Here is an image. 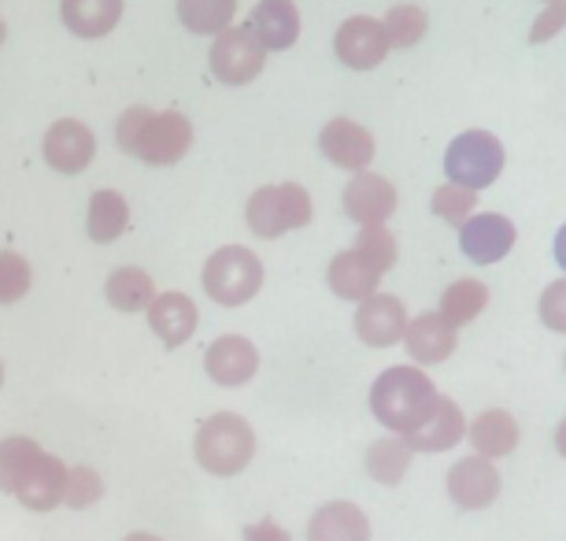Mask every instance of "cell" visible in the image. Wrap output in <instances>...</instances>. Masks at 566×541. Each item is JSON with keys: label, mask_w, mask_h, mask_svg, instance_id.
Segmentation results:
<instances>
[{"label": "cell", "mask_w": 566, "mask_h": 541, "mask_svg": "<svg viewBox=\"0 0 566 541\" xmlns=\"http://www.w3.org/2000/svg\"><path fill=\"white\" fill-rule=\"evenodd\" d=\"M489 308V290L478 279H459V282H452L448 290L441 293V308L437 312L444 315L448 323L455 326H463V323H474L478 315H482Z\"/></svg>", "instance_id": "f546056e"}, {"label": "cell", "mask_w": 566, "mask_h": 541, "mask_svg": "<svg viewBox=\"0 0 566 541\" xmlns=\"http://www.w3.org/2000/svg\"><path fill=\"white\" fill-rule=\"evenodd\" d=\"M437 386L422 367H389L370 386V412L389 434L408 438L419 430L437 405Z\"/></svg>", "instance_id": "7a4b0ae2"}, {"label": "cell", "mask_w": 566, "mask_h": 541, "mask_svg": "<svg viewBox=\"0 0 566 541\" xmlns=\"http://www.w3.org/2000/svg\"><path fill=\"white\" fill-rule=\"evenodd\" d=\"M197 323H200V312L189 293L167 290V293H156V301L148 304V326H153V334L167 348L186 345L189 337L197 334Z\"/></svg>", "instance_id": "e0dca14e"}, {"label": "cell", "mask_w": 566, "mask_h": 541, "mask_svg": "<svg viewBox=\"0 0 566 541\" xmlns=\"http://www.w3.org/2000/svg\"><path fill=\"white\" fill-rule=\"evenodd\" d=\"M381 30H386L389 49H415L430 30V15L419 4H392L381 19Z\"/></svg>", "instance_id": "4dcf8cb0"}, {"label": "cell", "mask_w": 566, "mask_h": 541, "mask_svg": "<svg viewBox=\"0 0 566 541\" xmlns=\"http://www.w3.org/2000/svg\"><path fill=\"white\" fill-rule=\"evenodd\" d=\"M123 541H164V538H156V534H145V530H137V534H126Z\"/></svg>", "instance_id": "60d3db41"}, {"label": "cell", "mask_w": 566, "mask_h": 541, "mask_svg": "<svg viewBox=\"0 0 566 541\" xmlns=\"http://www.w3.org/2000/svg\"><path fill=\"white\" fill-rule=\"evenodd\" d=\"M244 541H293L290 530L277 527L274 519H260V523L244 527Z\"/></svg>", "instance_id": "74e56055"}, {"label": "cell", "mask_w": 566, "mask_h": 541, "mask_svg": "<svg viewBox=\"0 0 566 541\" xmlns=\"http://www.w3.org/2000/svg\"><path fill=\"white\" fill-rule=\"evenodd\" d=\"M205 371L219 386H244L260 371V348H255L244 334H222L208 345Z\"/></svg>", "instance_id": "9a60e30c"}, {"label": "cell", "mask_w": 566, "mask_h": 541, "mask_svg": "<svg viewBox=\"0 0 566 541\" xmlns=\"http://www.w3.org/2000/svg\"><path fill=\"white\" fill-rule=\"evenodd\" d=\"M104 497V482L93 468H67V486H63V504L90 508Z\"/></svg>", "instance_id": "e575fe53"}, {"label": "cell", "mask_w": 566, "mask_h": 541, "mask_svg": "<svg viewBox=\"0 0 566 541\" xmlns=\"http://www.w3.org/2000/svg\"><path fill=\"white\" fill-rule=\"evenodd\" d=\"M115 142L126 156H137L148 167H170L186 160L193 148V126L181 112H153V108H126L115 123Z\"/></svg>", "instance_id": "6da1fadb"}, {"label": "cell", "mask_w": 566, "mask_h": 541, "mask_svg": "<svg viewBox=\"0 0 566 541\" xmlns=\"http://www.w3.org/2000/svg\"><path fill=\"white\" fill-rule=\"evenodd\" d=\"M537 312H541V323L548 326V331L566 334V279H555V282L544 285Z\"/></svg>", "instance_id": "d590c367"}, {"label": "cell", "mask_w": 566, "mask_h": 541, "mask_svg": "<svg viewBox=\"0 0 566 541\" xmlns=\"http://www.w3.org/2000/svg\"><path fill=\"white\" fill-rule=\"evenodd\" d=\"M30 263L12 249H0V304H15L30 293Z\"/></svg>", "instance_id": "836d02e7"}, {"label": "cell", "mask_w": 566, "mask_h": 541, "mask_svg": "<svg viewBox=\"0 0 566 541\" xmlns=\"http://www.w3.org/2000/svg\"><path fill=\"white\" fill-rule=\"evenodd\" d=\"M541 4H552V0H541Z\"/></svg>", "instance_id": "ee69618b"}, {"label": "cell", "mask_w": 566, "mask_h": 541, "mask_svg": "<svg viewBox=\"0 0 566 541\" xmlns=\"http://www.w3.org/2000/svg\"><path fill=\"white\" fill-rule=\"evenodd\" d=\"M307 541H370V519L359 504L329 501L307 519Z\"/></svg>", "instance_id": "ffe728a7"}, {"label": "cell", "mask_w": 566, "mask_h": 541, "mask_svg": "<svg viewBox=\"0 0 566 541\" xmlns=\"http://www.w3.org/2000/svg\"><path fill=\"white\" fill-rule=\"evenodd\" d=\"M0 386H4V364H0Z\"/></svg>", "instance_id": "7bdbcfd3"}, {"label": "cell", "mask_w": 566, "mask_h": 541, "mask_svg": "<svg viewBox=\"0 0 566 541\" xmlns=\"http://www.w3.org/2000/svg\"><path fill=\"white\" fill-rule=\"evenodd\" d=\"M507 156L496 134L489 131H467L459 134L444 153V175L448 183L463 186V189H489L504 171Z\"/></svg>", "instance_id": "8992f818"}, {"label": "cell", "mask_w": 566, "mask_h": 541, "mask_svg": "<svg viewBox=\"0 0 566 541\" xmlns=\"http://www.w3.org/2000/svg\"><path fill=\"white\" fill-rule=\"evenodd\" d=\"M233 12H238V0H178L181 27L200 38H219L222 30H230Z\"/></svg>", "instance_id": "83f0119b"}, {"label": "cell", "mask_w": 566, "mask_h": 541, "mask_svg": "<svg viewBox=\"0 0 566 541\" xmlns=\"http://www.w3.org/2000/svg\"><path fill=\"white\" fill-rule=\"evenodd\" d=\"M4 38H8V30H4V23H0V45H4Z\"/></svg>", "instance_id": "b9f144b4"}, {"label": "cell", "mask_w": 566, "mask_h": 541, "mask_svg": "<svg viewBox=\"0 0 566 541\" xmlns=\"http://www.w3.org/2000/svg\"><path fill=\"white\" fill-rule=\"evenodd\" d=\"M63 486H67V464L52 452H41V460L27 475V482L19 486L15 497L30 512H52L56 504H63Z\"/></svg>", "instance_id": "7402d4cb"}, {"label": "cell", "mask_w": 566, "mask_h": 541, "mask_svg": "<svg viewBox=\"0 0 566 541\" xmlns=\"http://www.w3.org/2000/svg\"><path fill=\"white\" fill-rule=\"evenodd\" d=\"M318 148H323V156L329 164L345 167V171H367L374 153H378V145H374V134L367 126H359L356 119H348V115H337V119H329L323 126V134H318Z\"/></svg>", "instance_id": "5bb4252c"}, {"label": "cell", "mask_w": 566, "mask_h": 541, "mask_svg": "<svg viewBox=\"0 0 566 541\" xmlns=\"http://www.w3.org/2000/svg\"><path fill=\"white\" fill-rule=\"evenodd\" d=\"M60 15L74 38H108L123 19V0H63Z\"/></svg>", "instance_id": "cb8c5ba5"}, {"label": "cell", "mask_w": 566, "mask_h": 541, "mask_svg": "<svg viewBox=\"0 0 566 541\" xmlns=\"http://www.w3.org/2000/svg\"><path fill=\"white\" fill-rule=\"evenodd\" d=\"M249 30L260 38V45L266 52L293 49L296 38H301V8L293 0H260L252 8Z\"/></svg>", "instance_id": "ac0fdd59"}, {"label": "cell", "mask_w": 566, "mask_h": 541, "mask_svg": "<svg viewBox=\"0 0 566 541\" xmlns=\"http://www.w3.org/2000/svg\"><path fill=\"white\" fill-rule=\"evenodd\" d=\"M408 308H403L400 296L392 293H374L367 301H359L356 308V334L363 345L370 348H389L403 342V331H408Z\"/></svg>", "instance_id": "30bf717a"}, {"label": "cell", "mask_w": 566, "mask_h": 541, "mask_svg": "<svg viewBox=\"0 0 566 541\" xmlns=\"http://www.w3.org/2000/svg\"><path fill=\"white\" fill-rule=\"evenodd\" d=\"M326 282H329V290L340 296V301H356L359 304V301H367V296L378 293L381 274L374 271L356 249H345V252H337V257L329 260Z\"/></svg>", "instance_id": "603a6c76"}, {"label": "cell", "mask_w": 566, "mask_h": 541, "mask_svg": "<svg viewBox=\"0 0 566 541\" xmlns=\"http://www.w3.org/2000/svg\"><path fill=\"white\" fill-rule=\"evenodd\" d=\"M463 438H467L463 408H459L452 397H437L430 419H426L419 430H411L403 441L411 445V452H448Z\"/></svg>", "instance_id": "d6986e66"}, {"label": "cell", "mask_w": 566, "mask_h": 541, "mask_svg": "<svg viewBox=\"0 0 566 541\" xmlns=\"http://www.w3.org/2000/svg\"><path fill=\"white\" fill-rule=\"evenodd\" d=\"M41 445L34 438H4L0 441V490L4 493H19V486L27 482V475L34 471V464L41 460Z\"/></svg>", "instance_id": "f1b7e54d"}, {"label": "cell", "mask_w": 566, "mask_h": 541, "mask_svg": "<svg viewBox=\"0 0 566 541\" xmlns=\"http://www.w3.org/2000/svg\"><path fill=\"white\" fill-rule=\"evenodd\" d=\"M563 27H566V0H552V4H544V12L533 19L530 45H544V41H552Z\"/></svg>", "instance_id": "8d00e7d4"}, {"label": "cell", "mask_w": 566, "mask_h": 541, "mask_svg": "<svg viewBox=\"0 0 566 541\" xmlns=\"http://www.w3.org/2000/svg\"><path fill=\"white\" fill-rule=\"evenodd\" d=\"M104 296H108L112 308H119L126 315L148 312V304L156 301V282H153V274L142 268H119L104 282Z\"/></svg>", "instance_id": "4316f807"}, {"label": "cell", "mask_w": 566, "mask_h": 541, "mask_svg": "<svg viewBox=\"0 0 566 541\" xmlns=\"http://www.w3.org/2000/svg\"><path fill=\"white\" fill-rule=\"evenodd\" d=\"M448 497L455 501V508H463V512H482L500 497V471L493 460H485V456H463V460H455L452 468H448Z\"/></svg>", "instance_id": "ba28073f"}, {"label": "cell", "mask_w": 566, "mask_h": 541, "mask_svg": "<svg viewBox=\"0 0 566 541\" xmlns=\"http://www.w3.org/2000/svg\"><path fill=\"white\" fill-rule=\"evenodd\" d=\"M555 263L566 271V222L559 227V235H555Z\"/></svg>", "instance_id": "f35d334b"}, {"label": "cell", "mask_w": 566, "mask_h": 541, "mask_svg": "<svg viewBox=\"0 0 566 541\" xmlns=\"http://www.w3.org/2000/svg\"><path fill=\"white\" fill-rule=\"evenodd\" d=\"M193 452H197V464L208 475L230 479V475H241L252 464L255 430L249 427V419L238 416V412H219V416L200 423Z\"/></svg>", "instance_id": "3957f363"}, {"label": "cell", "mask_w": 566, "mask_h": 541, "mask_svg": "<svg viewBox=\"0 0 566 541\" xmlns=\"http://www.w3.org/2000/svg\"><path fill=\"white\" fill-rule=\"evenodd\" d=\"M467 438L474 445V456L500 460V456H511L518 449L522 430H518L515 416H507L504 408H489L474 423H467Z\"/></svg>", "instance_id": "44dd1931"}, {"label": "cell", "mask_w": 566, "mask_h": 541, "mask_svg": "<svg viewBox=\"0 0 566 541\" xmlns=\"http://www.w3.org/2000/svg\"><path fill=\"white\" fill-rule=\"evenodd\" d=\"M433 216L444 219L448 227H463L470 216H478V194L474 189H463L455 183H444L433 189V200H430Z\"/></svg>", "instance_id": "1f68e13d"}, {"label": "cell", "mask_w": 566, "mask_h": 541, "mask_svg": "<svg viewBox=\"0 0 566 541\" xmlns=\"http://www.w3.org/2000/svg\"><path fill=\"white\" fill-rule=\"evenodd\" d=\"M244 219L255 238H282L290 230H304L312 222V197L296 183L260 186L244 205Z\"/></svg>", "instance_id": "277c9868"}, {"label": "cell", "mask_w": 566, "mask_h": 541, "mask_svg": "<svg viewBox=\"0 0 566 541\" xmlns=\"http://www.w3.org/2000/svg\"><path fill=\"white\" fill-rule=\"evenodd\" d=\"M334 52L352 71H374L389 56V41H386V30H381V19H370V15L345 19V23L337 27Z\"/></svg>", "instance_id": "8fae6325"}, {"label": "cell", "mask_w": 566, "mask_h": 541, "mask_svg": "<svg viewBox=\"0 0 566 541\" xmlns=\"http://www.w3.org/2000/svg\"><path fill=\"white\" fill-rule=\"evenodd\" d=\"M345 216L359 227H386L389 216L397 211L400 197H397V186L381 175H370V171H359L352 175V183L345 186Z\"/></svg>", "instance_id": "7c38bea8"}, {"label": "cell", "mask_w": 566, "mask_h": 541, "mask_svg": "<svg viewBox=\"0 0 566 541\" xmlns=\"http://www.w3.org/2000/svg\"><path fill=\"white\" fill-rule=\"evenodd\" d=\"M263 285V263L252 249L222 246L205 263V293L222 308L249 304Z\"/></svg>", "instance_id": "5b68a950"}, {"label": "cell", "mask_w": 566, "mask_h": 541, "mask_svg": "<svg viewBox=\"0 0 566 541\" xmlns=\"http://www.w3.org/2000/svg\"><path fill=\"white\" fill-rule=\"evenodd\" d=\"M555 449H559V456L566 460V419L559 423V430H555Z\"/></svg>", "instance_id": "ab89813d"}, {"label": "cell", "mask_w": 566, "mask_h": 541, "mask_svg": "<svg viewBox=\"0 0 566 541\" xmlns=\"http://www.w3.org/2000/svg\"><path fill=\"white\" fill-rule=\"evenodd\" d=\"M515 222L500 211H482V216H470L463 227H459V249H463L467 260L474 263H500L515 249Z\"/></svg>", "instance_id": "9c48e42d"}, {"label": "cell", "mask_w": 566, "mask_h": 541, "mask_svg": "<svg viewBox=\"0 0 566 541\" xmlns=\"http://www.w3.org/2000/svg\"><path fill=\"white\" fill-rule=\"evenodd\" d=\"M41 153H45V164L60 175H78L93 164L97 156V137L78 119H60L49 126L45 142H41Z\"/></svg>", "instance_id": "4fadbf2b"}, {"label": "cell", "mask_w": 566, "mask_h": 541, "mask_svg": "<svg viewBox=\"0 0 566 541\" xmlns=\"http://www.w3.org/2000/svg\"><path fill=\"white\" fill-rule=\"evenodd\" d=\"M415 460L411 445L400 438V434H389V438H378L367 449V456H363V468H367V475L374 482L381 486H400L403 475H408Z\"/></svg>", "instance_id": "d4e9b609"}, {"label": "cell", "mask_w": 566, "mask_h": 541, "mask_svg": "<svg viewBox=\"0 0 566 541\" xmlns=\"http://www.w3.org/2000/svg\"><path fill=\"white\" fill-rule=\"evenodd\" d=\"M352 249H356L378 274H386L392 263H397V235H392L389 227H359L356 246Z\"/></svg>", "instance_id": "d6a6232c"}, {"label": "cell", "mask_w": 566, "mask_h": 541, "mask_svg": "<svg viewBox=\"0 0 566 541\" xmlns=\"http://www.w3.org/2000/svg\"><path fill=\"white\" fill-rule=\"evenodd\" d=\"M126 227H130V205H126V197L115 194V189H97L90 197V219H85L90 238L97 246H112Z\"/></svg>", "instance_id": "484cf974"}, {"label": "cell", "mask_w": 566, "mask_h": 541, "mask_svg": "<svg viewBox=\"0 0 566 541\" xmlns=\"http://www.w3.org/2000/svg\"><path fill=\"white\" fill-rule=\"evenodd\" d=\"M403 345H408L415 364L433 367V364H444V360L455 353L459 331L444 320L441 312H422V315H415V320H408Z\"/></svg>", "instance_id": "2e32d148"}, {"label": "cell", "mask_w": 566, "mask_h": 541, "mask_svg": "<svg viewBox=\"0 0 566 541\" xmlns=\"http://www.w3.org/2000/svg\"><path fill=\"white\" fill-rule=\"evenodd\" d=\"M263 63H266V49L249 30V23L222 30V34L211 41L208 67L222 86H249L252 79H260Z\"/></svg>", "instance_id": "52a82bcc"}, {"label": "cell", "mask_w": 566, "mask_h": 541, "mask_svg": "<svg viewBox=\"0 0 566 541\" xmlns=\"http://www.w3.org/2000/svg\"><path fill=\"white\" fill-rule=\"evenodd\" d=\"M563 367H566V356H563Z\"/></svg>", "instance_id": "f6af8a7d"}]
</instances>
